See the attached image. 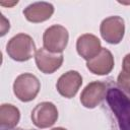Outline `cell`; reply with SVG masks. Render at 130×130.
<instances>
[{
	"label": "cell",
	"instance_id": "cell-2",
	"mask_svg": "<svg viewBox=\"0 0 130 130\" xmlns=\"http://www.w3.org/2000/svg\"><path fill=\"white\" fill-rule=\"evenodd\" d=\"M6 52L11 59L17 62H24L35 56L37 50L32 38L21 32L12 37L8 41Z\"/></svg>",
	"mask_w": 130,
	"mask_h": 130
},
{
	"label": "cell",
	"instance_id": "cell-5",
	"mask_svg": "<svg viewBox=\"0 0 130 130\" xmlns=\"http://www.w3.org/2000/svg\"><path fill=\"white\" fill-rule=\"evenodd\" d=\"M102 38L109 44H119L125 34V22L121 16L114 15L105 18L100 26Z\"/></svg>",
	"mask_w": 130,
	"mask_h": 130
},
{
	"label": "cell",
	"instance_id": "cell-12",
	"mask_svg": "<svg viewBox=\"0 0 130 130\" xmlns=\"http://www.w3.org/2000/svg\"><path fill=\"white\" fill-rule=\"evenodd\" d=\"M54 13V6L49 2H35L29 4L24 10L25 18L34 23H39L48 20Z\"/></svg>",
	"mask_w": 130,
	"mask_h": 130
},
{
	"label": "cell",
	"instance_id": "cell-17",
	"mask_svg": "<svg viewBox=\"0 0 130 130\" xmlns=\"http://www.w3.org/2000/svg\"><path fill=\"white\" fill-rule=\"evenodd\" d=\"M52 130H67L65 128H62V127H57V128H53Z\"/></svg>",
	"mask_w": 130,
	"mask_h": 130
},
{
	"label": "cell",
	"instance_id": "cell-8",
	"mask_svg": "<svg viewBox=\"0 0 130 130\" xmlns=\"http://www.w3.org/2000/svg\"><path fill=\"white\" fill-rule=\"evenodd\" d=\"M35 60L38 69L45 74H52L57 71L64 60L62 53H53L45 48L37 50Z\"/></svg>",
	"mask_w": 130,
	"mask_h": 130
},
{
	"label": "cell",
	"instance_id": "cell-15",
	"mask_svg": "<svg viewBox=\"0 0 130 130\" xmlns=\"http://www.w3.org/2000/svg\"><path fill=\"white\" fill-rule=\"evenodd\" d=\"M1 23H2V25H1V36H3V34H4V26H5V28H6V30H9V27H10V24H9V21H7L6 23H4V21H5V17L3 16V14H1Z\"/></svg>",
	"mask_w": 130,
	"mask_h": 130
},
{
	"label": "cell",
	"instance_id": "cell-6",
	"mask_svg": "<svg viewBox=\"0 0 130 130\" xmlns=\"http://www.w3.org/2000/svg\"><path fill=\"white\" fill-rule=\"evenodd\" d=\"M31 121L40 129H45L53 126L58 119V110L51 102H43L38 104L30 115Z\"/></svg>",
	"mask_w": 130,
	"mask_h": 130
},
{
	"label": "cell",
	"instance_id": "cell-1",
	"mask_svg": "<svg viewBox=\"0 0 130 130\" xmlns=\"http://www.w3.org/2000/svg\"><path fill=\"white\" fill-rule=\"evenodd\" d=\"M106 101L119 130H130V94L114 85L108 88Z\"/></svg>",
	"mask_w": 130,
	"mask_h": 130
},
{
	"label": "cell",
	"instance_id": "cell-10",
	"mask_svg": "<svg viewBox=\"0 0 130 130\" xmlns=\"http://www.w3.org/2000/svg\"><path fill=\"white\" fill-rule=\"evenodd\" d=\"M114 57L112 53L106 49L102 48L101 52L94 56L92 59L86 61L87 69L95 75H107L114 68Z\"/></svg>",
	"mask_w": 130,
	"mask_h": 130
},
{
	"label": "cell",
	"instance_id": "cell-3",
	"mask_svg": "<svg viewBox=\"0 0 130 130\" xmlns=\"http://www.w3.org/2000/svg\"><path fill=\"white\" fill-rule=\"evenodd\" d=\"M41 83L38 77L31 73H22L18 75L13 83V92L21 102H30L39 93Z\"/></svg>",
	"mask_w": 130,
	"mask_h": 130
},
{
	"label": "cell",
	"instance_id": "cell-11",
	"mask_svg": "<svg viewBox=\"0 0 130 130\" xmlns=\"http://www.w3.org/2000/svg\"><path fill=\"white\" fill-rule=\"evenodd\" d=\"M76 50L79 56L88 61L96 56L102 50V44L98 37L91 34H84L77 39Z\"/></svg>",
	"mask_w": 130,
	"mask_h": 130
},
{
	"label": "cell",
	"instance_id": "cell-16",
	"mask_svg": "<svg viewBox=\"0 0 130 130\" xmlns=\"http://www.w3.org/2000/svg\"><path fill=\"white\" fill-rule=\"evenodd\" d=\"M11 130H36V129H23V128H14Z\"/></svg>",
	"mask_w": 130,
	"mask_h": 130
},
{
	"label": "cell",
	"instance_id": "cell-9",
	"mask_svg": "<svg viewBox=\"0 0 130 130\" xmlns=\"http://www.w3.org/2000/svg\"><path fill=\"white\" fill-rule=\"evenodd\" d=\"M81 84L82 76L77 71L70 70L59 77L56 83V87L58 92L62 96L66 99H71L77 93Z\"/></svg>",
	"mask_w": 130,
	"mask_h": 130
},
{
	"label": "cell",
	"instance_id": "cell-14",
	"mask_svg": "<svg viewBox=\"0 0 130 130\" xmlns=\"http://www.w3.org/2000/svg\"><path fill=\"white\" fill-rule=\"evenodd\" d=\"M117 86L130 94V54H127L122 63V70L117 77Z\"/></svg>",
	"mask_w": 130,
	"mask_h": 130
},
{
	"label": "cell",
	"instance_id": "cell-13",
	"mask_svg": "<svg viewBox=\"0 0 130 130\" xmlns=\"http://www.w3.org/2000/svg\"><path fill=\"white\" fill-rule=\"evenodd\" d=\"M20 112L11 104H3L0 107V128L1 130L14 129L19 122Z\"/></svg>",
	"mask_w": 130,
	"mask_h": 130
},
{
	"label": "cell",
	"instance_id": "cell-7",
	"mask_svg": "<svg viewBox=\"0 0 130 130\" xmlns=\"http://www.w3.org/2000/svg\"><path fill=\"white\" fill-rule=\"evenodd\" d=\"M107 84L102 81L88 83L80 94V103L87 109H93L102 104L107 95Z\"/></svg>",
	"mask_w": 130,
	"mask_h": 130
},
{
	"label": "cell",
	"instance_id": "cell-4",
	"mask_svg": "<svg viewBox=\"0 0 130 130\" xmlns=\"http://www.w3.org/2000/svg\"><path fill=\"white\" fill-rule=\"evenodd\" d=\"M68 40V30L60 24H54L48 27L43 35L44 48L53 53H62L67 47Z\"/></svg>",
	"mask_w": 130,
	"mask_h": 130
}]
</instances>
